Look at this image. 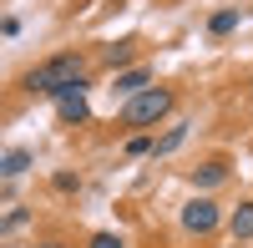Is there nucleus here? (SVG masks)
Segmentation results:
<instances>
[{"mask_svg": "<svg viewBox=\"0 0 253 248\" xmlns=\"http://www.w3.org/2000/svg\"><path fill=\"white\" fill-rule=\"evenodd\" d=\"M187 132H193V122H177V127H167L162 137H152V157H172L182 142H187Z\"/></svg>", "mask_w": 253, "mask_h": 248, "instance_id": "7", "label": "nucleus"}, {"mask_svg": "<svg viewBox=\"0 0 253 248\" xmlns=\"http://www.w3.org/2000/svg\"><path fill=\"white\" fill-rule=\"evenodd\" d=\"M26 167H31V152H26V147H15V152L0 157V177H20Z\"/></svg>", "mask_w": 253, "mask_h": 248, "instance_id": "10", "label": "nucleus"}, {"mask_svg": "<svg viewBox=\"0 0 253 248\" xmlns=\"http://www.w3.org/2000/svg\"><path fill=\"white\" fill-rule=\"evenodd\" d=\"M147 81H152V71L147 66H126V71H117V81H112V96H137V91H147Z\"/></svg>", "mask_w": 253, "mask_h": 248, "instance_id": "6", "label": "nucleus"}, {"mask_svg": "<svg viewBox=\"0 0 253 248\" xmlns=\"http://www.w3.org/2000/svg\"><path fill=\"white\" fill-rule=\"evenodd\" d=\"M218 223H223V208H218L213 198H193V203H182V228L193 233V238L218 233Z\"/></svg>", "mask_w": 253, "mask_h": 248, "instance_id": "3", "label": "nucleus"}, {"mask_svg": "<svg viewBox=\"0 0 253 248\" xmlns=\"http://www.w3.org/2000/svg\"><path fill=\"white\" fill-rule=\"evenodd\" d=\"M56 117L66 122V127H81V122L91 117V101H86V81H76V86L56 91Z\"/></svg>", "mask_w": 253, "mask_h": 248, "instance_id": "4", "label": "nucleus"}, {"mask_svg": "<svg viewBox=\"0 0 253 248\" xmlns=\"http://www.w3.org/2000/svg\"><path fill=\"white\" fill-rule=\"evenodd\" d=\"M223 182H228V162L223 157H208L203 167H193V188L198 193H213V188H223Z\"/></svg>", "mask_w": 253, "mask_h": 248, "instance_id": "5", "label": "nucleus"}, {"mask_svg": "<svg viewBox=\"0 0 253 248\" xmlns=\"http://www.w3.org/2000/svg\"><path fill=\"white\" fill-rule=\"evenodd\" d=\"M228 233H233V243H248L253 238V203H238V208L228 213Z\"/></svg>", "mask_w": 253, "mask_h": 248, "instance_id": "8", "label": "nucleus"}, {"mask_svg": "<svg viewBox=\"0 0 253 248\" xmlns=\"http://www.w3.org/2000/svg\"><path fill=\"white\" fill-rule=\"evenodd\" d=\"M26 218H31V213H26V208H15V213H10V218H0V238H5V233H10V228H20V223H26Z\"/></svg>", "mask_w": 253, "mask_h": 248, "instance_id": "15", "label": "nucleus"}, {"mask_svg": "<svg viewBox=\"0 0 253 248\" xmlns=\"http://www.w3.org/2000/svg\"><path fill=\"white\" fill-rule=\"evenodd\" d=\"M86 248H126V238H122V233H91Z\"/></svg>", "mask_w": 253, "mask_h": 248, "instance_id": "13", "label": "nucleus"}, {"mask_svg": "<svg viewBox=\"0 0 253 248\" xmlns=\"http://www.w3.org/2000/svg\"><path fill=\"white\" fill-rule=\"evenodd\" d=\"M132 56H137V46H132V41H117V46H107V51H101V61H107L112 71H126V66H132Z\"/></svg>", "mask_w": 253, "mask_h": 248, "instance_id": "9", "label": "nucleus"}, {"mask_svg": "<svg viewBox=\"0 0 253 248\" xmlns=\"http://www.w3.org/2000/svg\"><path fill=\"white\" fill-rule=\"evenodd\" d=\"M36 248H66V243H61V238H46V243H36Z\"/></svg>", "mask_w": 253, "mask_h": 248, "instance_id": "16", "label": "nucleus"}, {"mask_svg": "<svg viewBox=\"0 0 253 248\" xmlns=\"http://www.w3.org/2000/svg\"><path fill=\"white\" fill-rule=\"evenodd\" d=\"M76 81H86V56H81V51H61L51 61H41L36 71H26L20 86H26L31 96H56V91L76 86Z\"/></svg>", "mask_w": 253, "mask_h": 248, "instance_id": "1", "label": "nucleus"}, {"mask_svg": "<svg viewBox=\"0 0 253 248\" xmlns=\"http://www.w3.org/2000/svg\"><path fill=\"white\" fill-rule=\"evenodd\" d=\"M208 31H213V36H228V31H238V10H218L213 20H208Z\"/></svg>", "mask_w": 253, "mask_h": 248, "instance_id": "11", "label": "nucleus"}, {"mask_svg": "<svg viewBox=\"0 0 253 248\" xmlns=\"http://www.w3.org/2000/svg\"><path fill=\"white\" fill-rule=\"evenodd\" d=\"M233 248H238V243H233Z\"/></svg>", "mask_w": 253, "mask_h": 248, "instance_id": "17", "label": "nucleus"}, {"mask_svg": "<svg viewBox=\"0 0 253 248\" xmlns=\"http://www.w3.org/2000/svg\"><path fill=\"white\" fill-rule=\"evenodd\" d=\"M177 107V91L172 86H147L137 96L122 101V127H157V122Z\"/></svg>", "mask_w": 253, "mask_h": 248, "instance_id": "2", "label": "nucleus"}, {"mask_svg": "<svg viewBox=\"0 0 253 248\" xmlns=\"http://www.w3.org/2000/svg\"><path fill=\"white\" fill-rule=\"evenodd\" d=\"M147 152H152V137H147V132L126 137V157H147Z\"/></svg>", "mask_w": 253, "mask_h": 248, "instance_id": "12", "label": "nucleus"}, {"mask_svg": "<svg viewBox=\"0 0 253 248\" xmlns=\"http://www.w3.org/2000/svg\"><path fill=\"white\" fill-rule=\"evenodd\" d=\"M51 188H56V193H76V188H81V177H76V172H56V177H51Z\"/></svg>", "mask_w": 253, "mask_h": 248, "instance_id": "14", "label": "nucleus"}]
</instances>
